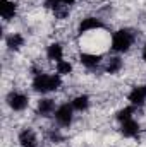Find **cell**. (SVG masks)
<instances>
[{"label": "cell", "mask_w": 146, "mask_h": 147, "mask_svg": "<svg viewBox=\"0 0 146 147\" xmlns=\"http://www.w3.org/2000/svg\"><path fill=\"white\" fill-rule=\"evenodd\" d=\"M74 2H76V0H53V2H50L48 5H53V7L57 9V7H60V5H71Z\"/></svg>", "instance_id": "18"}, {"label": "cell", "mask_w": 146, "mask_h": 147, "mask_svg": "<svg viewBox=\"0 0 146 147\" xmlns=\"http://www.w3.org/2000/svg\"><path fill=\"white\" fill-rule=\"evenodd\" d=\"M55 70L59 75H69V74L72 72V63L69 62V60H60V62H57L55 63Z\"/></svg>", "instance_id": "16"}, {"label": "cell", "mask_w": 146, "mask_h": 147, "mask_svg": "<svg viewBox=\"0 0 146 147\" xmlns=\"http://www.w3.org/2000/svg\"><path fill=\"white\" fill-rule=\"evenodd\" d=\"M134 111H136L134 106H126V108H122V110L117 111V120H119L120 123L126 121V120H131V118H134Z\"/></svg>", "instance_id": "17"}, {"label": "cell", "mask_w": 146, "mask_h": 147, "mask_svg": "<svg viewBox=\"0 0 146 147\" xmlns=\"http://www.w3.org/2000/svg\"><path fill=\"white\" fill-rule=\"evenodd\" d=\"M139 130H141V127H139V123H138L134 118L126 120V121L120 123V134H122L124 137H127V139H134V137H138Z\"/></svg>", "instance_id": "7"}, {"label": "cell", "mask_w": 146, "mask_h": 147, "mask_svg": "<svg viewBox=\"0 0 146 147\" xmlns=\"http://www.w3.org/2000/svg\"><path fill=\"white\" fill-rule=\"evenodd\" d=\"M5 43H7V46H9V50H21L23 46H24V43H26V39L24 36L21 34V33H10L7 39H5Z\"/></svg>", "instance_id": "13"}, {"label": "cell", "mask_w": 146, "mask_h": 147, "mask_svg": "<svg viewBox=\"0 0 146 147\" xmlns=\"http://www.w3.org/2000/svg\"><path fill=\"white\" fill-rule=\"evenodd\" d=\"M145 89H146V86H145Z\"/></svg>", "instance_id": "21"}, {"label": "cell", "mask_w": 146, "mask_h": 147, "mask_svg": "<svg viewBox=\"0 0 146 147\" xmlns=\"http://www.w3.org/2000/svg\"><path fill=\"white\" fill-rule=\"evenodd\" d=\"M46 58L48 60H52V62H60V60H64V48H62V45L60 43H52V45H48L46 46Z\"/></svg>", "instance_id": "11"}, {"label": "cell", "mask_w": 146, "mask_h": 147, "mask_svg": "<svg viewBox=\"0 0 146 147\" xmlns=\"http://www.w3.org/2000/svg\"><path fill=\"white\" fill-rule=\"evenodd\" d=\"M0 14L3 21H10L17 14V3L14 0H0Z\"/></svg>", "instance_id": "8"}, {"label": "cell", "mask_w": 146, "mask_h": 147, "mask_svg": "<svg viewBox=\"0 0 146 147\" xmlns=\"http://www.w3.org/2000/svg\"><path fill=\"white\" fill-rule=\"evenodd\" d=\"M79 62H81L86 69H95V67L100 65V62H102V55H96V53H81Z\"/></svg>", "instance_id": "12"}, {"label": "cell", "mask_w": 146, "mask_h": 147, "mask_svg": "<svg viewBox=\"0 0 146 147\" xmlns=\"http://www.w3.org/2000/svg\"><path fill=\"white\" fill-rule=\"evenodd\" d=\"M141 58H143V60L146 62V45L143 46V50H141Z\"/></svg>", "instance_id": "19"}, {"label": "cell", "mask_w": 146, "mask_h": 147, "mask_svg": "<svg viewBox=\"0 0 146 147\" xmlns=\"http://www.w3.org/2000/svg\"><path fill=\"white\" fill-rule=\"evenodd\" d=\"M89 96L88 94H79V96H76L72 101H71V105H72L74 111H79V113H83V111H86L89 108Z\"/></svg>", "instance_id": "14"}, {"label": "cell", "mask_w": 146, "mask_h": 147, "mask_svg": "<svg viewBox=\"0 0 146 147\" xmlns=\"http://www.w3.org/2000/svg\"><path fill=\"white\" fill-rule=\"evenodd\" d=\"M105 28V22L98 17H84L81 19L79 26H77V33L79 34H88V33H95Z\"/></svg>", "instance_id": "4"}, {"label": "cell", "mask_w": 146, "mask_h": 147, "mask_svg": "<svg viewBox=\"0 0 146 147\" xmlns=\"http://www.w3.org/2000/svg\"><path fill=\"white\" fill-rule=\"evenodd\" d=\"M55 110H57V106H55L53 99L43 98V99L38 101V106H36L38 115H41V116H52V115H55Z\"/></svg>", "instance_id": "9"}, {"label": "cell", "mask_w": 146, "mask_h": 147, "mask_svg": "<svg viewBox=\"0 0 146 147\" xmlns=\"http://www.w3.org/2000/svg\"><path fill=\"white\" fill-rule=\"evenodd\" d=\"M55 121L60 125V127H71L74 121V108L72 105H69V103H64V105H60V106H57V110H55Z\"/></svg>", "instance_id": "3"}, {"label": "cell", "mask_w": 146, "mask_h": 147, "mask_svg": "<svg viewBox=\"0 0 146 147\" xmlns=\"http://www.w3.org/2000/svg\"><path fill=\"white\" fill-rule=\"evenodd\" d=\"M19 146L21 147H38V137L31 128H24L19 134Z\"/></svg>", "instance_id": "10"}, {"label": "cell", "mask_w": 146, "mask_h": 147, "mask_svg": "<svg viewBox=\"0 0 146 147\" xmlns=\"http://www.w3.org/2000/svg\"><path fill=\"white\" fill-rule=\"evenodd\" d=\"M31 86L36 92H41V94L53 92L62 86V75H59V74H43V72L35 74Z\"/></svg>", "instance_id": "1"}, {"label": "cell", "mask_w": 146, "mask_h": 147, "mask_svg": "<svg viewBox=\"0 0 146 147\" xmlns=\"http://www.w3.org/2000/svg\"><path fill=\"white\" fill-rule=\"evenodd\" d=\"M132 45H134V34L129 29H119L112 34L110 48L115 53H126V51L131 50Z\"/></svg>", "instance_id": "2"}, {"label": "cell", "mask_w": 146, "mask_h": 147, "mask_svg": "<svg viewBox=\"0 0 146 147\" xmlns=\"http://www.w3.org/2000/svg\"><path fill=\"white\" fill-rule=\"evenodd\" d=\"M122 67H124L122 58L120 57H112V58L107 60V63H105V72L107 74H119L122 70Z\"/></svg>", "instance_id": "15"}, {"label": "cell", "mask_w": 146, "mask_h": 147, "mask_svg": "<svg viewBox=\"0 0 146 147\" xmlns=\"http://www.w3.org/2000/svg\"><path fill=\"white\" fill-rule=\"evenodd\" d=\"M7 105L12 111H24L29 105V98L24 94V92H17V91H12L9 96H7Z\"/></svg>", "instance_id": "5"}, {"label": "cell", "mask_w": 146, "mask_h": 147, "mask_svg": "<svg viewBox=\"0 0 146 147\" xmlns=\"http://www.w3.org/2000/svg\"><path fill=\"white\" fill-rule=\"evenodd\" d=\"M46 2H48V3H50V2H53V0H46Z\"/></svg>", "instance_id": "20"}, {"label": "cell", "mask_w": 146, "mask_h": 147, "mask_svg": "<svg viewBox=\"0 0 146 147\" xmlns=\"http://www.w3.org/2000/svg\"><path fill=\"white\" fill-rule=\"evenodd\" d=\"M127 99H129L131 106H134V108H141V106L146 103V89L145 87H141V86L132 87L131 92H129V96H127Z\"/></svg>", "instance_id": "6"}]
</instances>
